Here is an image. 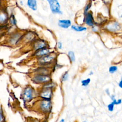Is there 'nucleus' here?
Returning a JSON list of instances; mask_svg holds the SVG:
<instances>
[{
    "label": "nucleus",
    "mask_w": 122,
    "mask_h": 122,
    "mask_svg": "<svg viewBox=\"0 0 122 122\" xmlns=\"http://www.w3.org/2000/svg\"><path fill=\"white\" fill-rule=\"evenodd\" d=\"M85 23L89 26H93L94 25V20L93 15L91 13H87L85 17Z\"/></svg>",
    "instance_id": "nucleus-6"
},
{
    "label": "nucleus",
    "mask_w": 122,
    "mask_h": 122,
    "mask_svg": "<svg viewBox=\"0 0 122 122\" xmlns=\"http://www.w3.org/2000/svg\"><path fill=\"white\" fill-rule=\"evenodd\" d=\"M107 28L111 31H116V30L119 29L120 25L117 22H115L109 24L107 26Z\"/></svg>",
    "instance_id": "nucleus-10"
},
{
    "label": "nucleus",
    "mask_w": 122,
    "mask_h": 122,
    "mask_svg": "<svg viewBox=\"0 0 122 122\" xmlns=\"http://www.w3.org/2000/svg\"><path fill=\"white\" fill-rule=\"evenodd\" d=\"M57 47L59 49H62V43L61 42H58L57 43Z\"/></svg>",
    "instance_id": "nucleus-21"
},
{
    "label": "nucleus",
    "mask_w": 122,
    "mask_h": 122,
    "mask_svg": "<svg viewBox=\"0 0 122 122\" xmlns=\"http://www.w3.org/2000/svg\"><path fill=\"white\" fill-rule=\"evenodd\" d=\"M68 56L71 62H74L75 60V55L73 52L70 51L68 52Z\"/></svg>",
    "instance_id": "nucleus-14"
},
{
    "label": "nucleus",
    "mask_w": 122,
    "mask_h": 122,
    "mask_svg": "<svg viewBox=\"0 0 122 122\" xmlns=\"http://www.w3.org/2000/svg\"><path fill=\"white\" fill-rule=\"evenodd\" d=\"M68 77H69L68 73L67 72H66L65 73H64L63 75V76L62 77V81H63V82H64V81H66L68 79Z\"/></svg>",
    "instance_id": "nucleus-16"
},
{
    "label": "nucleus",
    "mask_w": 122,
    "mask_h": 122,
    "mask_svg": "<svg viewBox=\"0 0 122 122\" xmlns=\"http://www.w3.org/2000/svg\"><path fill=\"white\" fill-rule=\"evenodd\" d=\"M52 91L50 88H46L45 90H44L42 93L41 94V96L43 99L46 100H50L52 96Z\"/></svg>",
    "instance_id": "nucleus-5"
},
{
    "label": "nucleus",
    "mask_w": 122,
    "mask_h": 122,
    "mask_svg": "<svg viewBox=\"0 0 122 122\" xmlns=\"http://www.w3.org/2000/svg\"><path fill=\"white\" fill-rule=\"evenodd\" d=\"M91 82V79L90 78H87L86 80H84L82 81V86H87L89 85Z\"/></svg>",
    "instance_id": "nucleus-15"
},
{
    "label": "nucleus",
    "mask_w": 122,
    "mask_h": 122,
    "mask_svg": "<svg viewBox=\"0 0 122 122\" xmlns=\"http://www.w3.org/2000/svg\"><path fill=\"white\" fill-rule=\"evenodd\" d=\"M46 46V44L43 41H40L37 42L35 45V49L36 50L45 48Z\"/></svg>",
    "instance_id": "nucleus-12"
},
{
    "label": "nucleus",
    "mask_w": 122,
    "mask_h": 122,
    "mask_svg": "<svg viewBox=\"0 0 122 122\" xmlns=\"http://www.w3.org/2000/svg\"><path fill=\"white\" fill-rule=\"evenodd\" d=\"M114 104H115L113 102L112 103H111L110 104H109L108 105V108L109 111H113V107H114Z\"/></svg>",
    "instance_id": "nucleus-18"
},
{
    "label": "nucleus",
    "mask_w": 122,
    "mask_h": 122,
    "mask_svg": "<svg viewBox=\"0 0 122 122\" xmlns=\"http://www.w3.org/2000/svg\"><path fill=\"white\" fill-rule=\"evenodd\" d=\"M27 5L29 8L33 11H36L37 9L36 0H28Z\"/></svg>",
    "instance_id": "nucleus-11"
},
{
    "label": "nucleus",
    "mask_w": 122,
    "mask_h": 122,
    "mask_svg": "<svg viewBox=\"0 0 122 122\" xmlns=\"http://www.w3.org/2000/svg\"><path fill=\"white\" fill-rule=\"evenodd\" d=\"M50 80V77L46 75H38L34 77V81L37 83H47L49 82Z\"/></svg>",
    "instance_id": "nucleus-2"
},
{
    "label": "nucleus",
    "mask_w": 122,
    "mask_h": 122,
    "mask_svg": "<svg viewBox=\"0 0 122 122\" xmlns=\"http://www.w3.org/2000/svg\"><path fill=\"white\" fill-rule=\"evenodd\" d=\"M119 87H120L121 88H122V80L120 81L119 84Z\"/></svg>",
    "instance_id": "nucleus-24"
},
{
    "label": "nucleus",
    "mask_w": 122,
    "mask_h": 122,
    "mask_svg": "<svg viewBox=\"0 0 122 122\" xmlns=\"http://www.w3.org/2000/svg\"><path fill=\"white\" fill-rule=\"evenodd\" d=\"M51 106V102L50 100L44 99L41 103L40 107L41 108L42 111L45 112L49 111L50 110V108Z\"/></svg>",
    "instance_id": "nucleus-3"
},
{
    "label": "nucleus",
    "mask_w": 122,
    "mask_h": 122,
    "mask_svg": "<svg viewBox=\"0 0 122 122\" xmlns=\"http://www.w3.org/2000/svg\"><path fill=\"white\" fill-rule=\"evenodd\" d=\"M33 96V90L30 87L26 88L23 93L24 99L25 100H29L32 98Z\"/></svg>",
    "instance_id": "nucleus-4"
},
{
    "label": "nucleus",
    "mask_w": 122,
    "mask_h": 122,
    "mask_svg": "<svg viewBox=\"0 0 122 122\" xmlns=\"http://www.w3.org/2000/svg\"><path fill=\"white\" fill-rule=\"evenodd\" d=\"M104 1L105 4H110L111 3L112 0H104Z\"/></svg>",
    "instance_id": "nucleus-22"
},
{
    "label": "nucleus",
    "mask_w": 122,
    "mask_h": 122,
    "mask_svg": "<svg viewBox=\"0 0 122 122\" xmlns=\"http://www.w3.org/2000/svg\"><path fill=\"white\" fill-rule=\"evenodd\" d=\"M60 122H64V119H62V120L60 121Z\"/></svg>",
    "instance_id": "nucleus-25"
},
{
    "label": "nucleus",
    "mask_w": 122,
    "mask_h": 122,
    "mask_svg": "<svg viewBox=\"0 0 122 122\" xmlns=\"http://www.w3.org/2000/svg\"><path fill=\"white\" fill-rule=\"evenodd\" d=\"M0 115H1V120H0V121H1V122L2 121V120H3V111L2 110H1V113H0Z\"/></svg>",
    "instance_id": "nucleus-23"
},
{
    "label": "nucleus",
    "mask_w": 122,
    "mask_h": 122,
    "mask_svg": "<svg viewBox=\"0 0 122 122\" xmlns=\"http://www.w3.org/2000/svg\"><path fill=\"white\" fill-rule=\"evenodd\" d=\"M55 58V56L54 55H50L49 54H46L45 55L43 56L42 58H41L40 60V62L42 63H48L50 62Z\"/></svg>",
    "instance_id": "nucleus-8"
},
{
    "label": "nucleus",
    "mask_w": 122,
    "mask_h": 122,
    "mask_svg": "<svg viewBox=\"0 0 122 122\" xmlns=\"http://www.w3.org/2000/svg\"><path fill=\"white\" fill-rule=\"evenodd\" d=\"M91 5H92L91 3H89V4H88L86 6V8H85V12L86 14L87 12V11H88V10L90 8V7H91Z\"/></svg>",
    "instance_id": "nucleus-20"
},
{
    "label": "nucleus",
    "mask_w": 122,
    "mask_h": 122,
    "mask_svg": "<svg viewBox=\"0 0 122 122\" xmlns=\"http://www.w3.org/2000/svg\"><path fill=\"white\" fill-rule=\"evenodd\" d=\"M91 73L89 74V75H91V74H93V72H90Z\"/></svg>",
    "instance_id": "nucleus-26"
},
{
    "label": "nucleus",
    "mask_w": 122,
    "mask_h": 122,
    "mask_svg": "<svg viewBox=\"0 0 122 122\" xmlns=\"http://www.w3.org/2000/svg\"><path fill=\"white\" fill-rule=\"evenodd\" d=\"M49 4L51 10L54 14H61L60 11V5L57 0H47Z\"/></svg>",
    "instance_id": "nucleus-1"
},
{
    "label": "nucleus",
    "mask_w": 122,
    "mask_h": 122,
    "mask_svg": "<svg viewBox=\"0 0 122 122\" xmlns=\"http://www.w3.org/2000/svg\"><path fill=\"white\" fill-rule=\"evenodd\" d=\"M72 29L76 32H83V31H86L87 30V28L85 27L80 26H75V25H72Z\"/></svg>",
    "instance_id": "nucleus-13"
},
{
    "label": "nucleus",
    "mask_w": 122,
    "mask_h": 122,
    "mask_svg": "<svg viewBox=\"0 0 122 122\" xmlns=\"http://www.w3.org/2000/svg\"><path fill=\"white\" fill-rule=\"evenodd\" d=\"M117 70V67L116 66H111L109 68V72L110 73H113L114 72H116Z\"/></svg>",
    "instance_id": "nucleus-17"
},
{
    "label": "nucleus",
    "mask_w": 122,
    "mask_h": 122,
    "mask_svg": "<svg viewBox=\"0 0 122 122\" xmlns=\"http://www.w3.org/2000/svg\"><path fill=\"white\" fill-rule=\"evenodd\" d=\"M50 52V50L49 49L45 47L37 50V52L35 53V55L39 56H43L49 54Z\"/></svg>",
    "instance_id": "nucleus-9"
},
{
    "label": "nucleus",
    "mask_w": 122,
    "mask_h": 122,
    "mask_svg": "<svg viewBox=\"0 0 122 122\" xmlns=\"http://www.w3.org/2000/svg\"><path fill=\"white\" fill-rule=\"evenodd\" d=\"M58 25L63 28L67 29L71 25V22L69 20H60L58 22Z\"/></svg>",
    "instance_id": "nucleus-7"
},
{
    "label": "nucleus",
    "mask_w": 122,
    "mask_h": 122,
    "mask_svg": "<svg viewBox=\"0 0 122 122\" xmlns=\"http://www.w3.org/2000/svg\"><path fill=\"white\" fill-rule=\"evenodd\" d=\"M10 21L11 23L13 25H15L16 24V20L14 16V15H12L10 18Z\"/></svg>",
    "instance_id": "nucleus-19"
}]
</instances>
